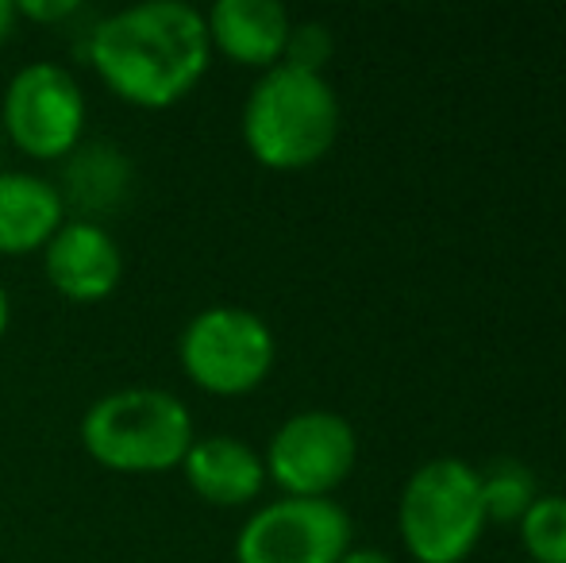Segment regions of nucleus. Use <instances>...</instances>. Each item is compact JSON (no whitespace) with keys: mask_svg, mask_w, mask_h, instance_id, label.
Here are the masks:
<instances>
[{"mask_svg":"<svg viewBox=\"0 0 566 563\" xmlns=\"http://www.w3.org/2000/svg\"><path fill=\"white\" fill-rule=\"evenodd\" d=\"M350 518L332 498H277L235 536V563H339Z\"/></svg>","mask_w":566,"mask_h":563,"instance_id":"6e6552de","label":"nucleus"},{"mask_svg":"<svg viewBox=\"0 0 566 563\" xmlns=\"http://www.w3.org/2000/svg\"><path fill=\"white\" fill-rule=\"evenodd\" d=\"M521 544L536 563H566V494H539L521 518Z\"/></svg>","mask_w":566,"mask_h":563,"instance_id":"2eb2a0df","label":"nucleus"},{"mask_svg":"<svg viewBox=\"0 0 566 563\" xmlns=\"http://www.w3.org/2000/svg\"><path fill=\"white\" fill-rule=\"evenodd\" d=\"M85 54L119 101L155 113L201 85L212 43L205 12L181 0H143L97 20Z\"/></svg>","mask_w":566,"mask_h":563,"instance_id":"f257e3e1","label":"nucleus"},{"mask_svg":"<svg viewBox=\"0 0 566 563\" xmlns=\"http://www.w3.org/2000/svg\"><path fill=\"white\" fill-rule=\"evenodd\" d=\"M339 136V97L324 74L274 66L243 105V143L266 170L316 166Z\"/></svg>","mask_w":566,"mask_h":563,"instance_id":"f03ea898","label":"nucleus"},{"mask_svg":"<svg viewBox=\"0 0 566 563\" xmlns=\"http://www.w3.org/2000/svg\"><path fill=\"white\" fill-rule=\"evenodd\" d=\"M0 132L20 155L62 163L85 132V93L77 77L59 62L23 66L4 90Z\"/></svg>","mask_w":566,"mask_h":563,"instance_id":"423d86ee","label":"nucleus"},{"mask_svg":"<svg viewBox=\"0 0 566 563\" xmlns=\"http://www.w3.org/2000/svg\"><path fill=\"white\" fill-rule=\"evenodd\" d=\"M0 139H4V132H0Z\"/></svg>","mask_w":566,"mask_h":563,"instance_id":"412c9836","label":"nucleus"},{"mask_svg":"<svg viewBox=\"0 0 566 563\" xmlns=\"http://www.w3.org/2000/svg\"><path fill=\"white\" fill-rule=\"evenodd\" d=\"M15 20H20V15H15V4H12V0H0V46H4L8 39H12Z\"/></svg>","mask_w":566,"mask_h":563,"instance_id":"6ab92c4d","label":"nucleus"},{"mask_svg":"<svg viewBox=\"0 0 566 563\" xmlns=\"http://www.w3.org/2000/svg\"><path fill=\"white\" fill-rule=\"evenodd\" d=\"M339 563H394L381 549H347Z\"/></svg>","mask_w":566,"mask_h":563,"instance_id":"a211bd4d","label":"nucleus"},{"mask_svg":"<svg viewBox=\"0 0 566 563\" xmlns=\"http://www.w3.org/2000/svg\"><path fill=\"white\" fill-rule=\"evenodd\" d=\"M358 436L347 417L305 409L277 425L262 456L266 479L285 498H328L355 471Z\"/></svg>","mask_w":566,"mask_h":563,"instance_id":"0eeeda50","label":"nucleus"},{"mask_svg":"<svg viewBox=\"0 0 566 563\" xmlns=\"http://www.w3.org/2000/svg\"><path fill=\"white\" fill-rule=\"evenodd\" d=\"M332 31L316 20L293 23L290 28V43H285L282 66L293 70H308V74H324V62L332 59Z\"/></svg>","mask_w":566,"mask_h":563,"instance_id":"dca6fc26","label":"nucleus"},{"mask_svg":"<svg viewBox=\"0 0 566 563\" xmlns=\"http://www.w3.org/2000/svg\"><path fill=\"white\" fill-rule=\"evenodd\" d=\"M132 186L135 166L127 150L113 139H90L77 143L62 158V178L54 189H59L62 205L77 212V220L101 225V217H113V212L124 209Z\"/></svg>","mask_w":566,"mask_h":563,"instance_id":"9b49d317","label":"nucleus"},{"mask_svg":"<svg viewBox=\"0 0 566 563\" xmlns=\"http://www.w3.org/2000/svg\"><path fill=\"white\" fill-rule=\"evenodd\" d=\"M43 271L54 293L77 305H93L116 293L124 279V251L105 225L93 220H66L43 248Z\"/></svg>","mask_w":566,"mask_h":563,"instance_id":"1a4fd4ad","label":"nucleus"},{"mask_svg":"<svg viewBox=\"0 0 566 563\" xmlns=\"http://www.w3.org/2000/svg\"><path fill=\"white\" fill-rule=\"evenodd\" d=\"M397 525L417 563H462L490 525L482 510L478 467L454 456L420 463L401 490Z\"/></svg>","mask_w":566,"mask_h":563,"instance_id":"20e7f679","label":"nucleus"},{"mask_svg":"<svg viewBox=\"0 0 566 563\" xmlns=\"http://www.w3.org/2000/svg\"><path fill=\"white\" fill-rule=\"evenodd\" d=\"M193 414L170 390L124 386L97 398L82 417V444L93 463L119 475H163L186 463Z\"/></svg>","mask_w":566,"mask_h":563,"instance_id":"7ed1b4c3","label":"nucleus"},{"mask_svg":"<svg viewBox=\"0 0 566 563\" xmlns=\"http://www.w3.org/2000/svg\"><path fill=\"white\" fill-rule=\"evenodd\" d=\"M212 51H220L235 66L274 70L282 66L285 43H290V12L277 0H217L205 12Z\"/></svg>","mask_w":566,"mask_h":563,"instance_id":"9d476101","label":"nucleus"},{"mask_svg":"<svg viewBox=\"0 0 566 563\" xmlns=\"http://www.w3.org/2000/svg\"><path fill=\"white\" fill-rule=\"evenodd\" d=\"M66 225L59 189L39 174L0 170V256H35Z\"/></svg>","mask_w":566,"mask_h":563,"instance_id":"ddd939ff","label":"nucleus"},{"mask_svg":"<svg viewBox=\"0 0 566 563\" xmlns=\"http://www.w3.org/2000/svg\"><path fill=\"white\" fill-rule=\"evenodd\" d=\"M181 371L217 398H243L274 371L277 344L270 324L243 305H209L181 329Z\"/></svg>","mask_w":566,"mask_h":563,"instance_id":"39448f33","label":"nucleus"},{"mask_svg":"<svg viewBox=\"0 0 566 563\" xmlns=\"http://www.w3.org/2000/svg\"><path fill=\"white\" fill-rule=\"evenodd\" d=\"M478 479H482L485 521H497V525H513V521L521 525V518L539 498L536 475L516 459H493L485 471H478Z\"/></svg>","mask_w":566,"mask_h":563,"instance_id":"4468645a","label":"nucleus"},{"mask_svg":"<svg viewBox=\"0 0 566 563\" xmlns=\"http://www.w3.org/2000/svg\"><path fill=\"white\" fill-rule=\"evenodd\" d=\"M181 471H186L189 490L201 502L224 505V510L254 502L262 494V487H266V463H262V456L251 444L235 440V436H205V440H193Z\"/></svg>","mask_w":566,"mask_h":563,"instance_id":"f8f14e48","label":"nucleus"},{"mask_svg":"<svg viewBox=\"0 0 566 563\" xmlns=\"http://www.w3.org/2000/svg\"><path fill=\"white\" fill-rule=\"evenodd\" d=\"M77 12H82L77 0H20V4H15V15L35 20V23H59V20L77 15Z\"/></svg>","mask_w":566,"mask_h":563,"instance_id":"f3484780","label":"nucleus"},{"mask_svg":"<svg viewBox=\"0 0 566 563\" xmlns=\"http://www.w3.org/2000/svg\"><path fill=\"white\" fill-rule=\"evenodd\" d=\"M8 321H12V305H8V290L0 285V340H4V332H8Z\"/></svg>","mask_w":566,"mask_h":563,"instance_id":"aec40b11","label":"nucleus"}]
</instances>
